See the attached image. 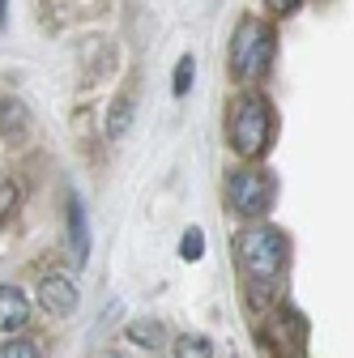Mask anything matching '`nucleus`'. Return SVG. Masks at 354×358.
<instances>
[{
  "label": "nucleus",
  "instance_id": "nucleus-7",
  "mask_svg": "<svg viewBox=\"0 0 354 358\" xmlns=\"http://www.w3.org/2000/svg\"><path fill=\"white\" fill-rule=\"evenodd\" d=\"M69 252L77 264H85V256H90V227H85V209L77 196H69Z\"/></svg>",
  "mask_w": 354,
  "mask_h": 358
},
{
  "label": "nucleus",
  "instance_id": "nucleus-10",
  "mask_svg": "<svg viewBox=\"0 0 354 358\" xmlns=\"http://www.w3.org/2000/svg\"><path fill=\"white\" fill-rule=\"evenodd\" d=\"M175 358H213V345L201 333H184L180 341H175Z\"/></svg>",
  "mask_w": 354,
  "mask_h": 358
},
{
  "label": "nucleus",
  "instance_id": "nucleus-5",
  "mask_svg": "<svg viewBox=\"0 0 354 358\" xmlns=\"http://www.w3.org/2000/svg\"><path fill=\"white\" fill-rule=\"evenodd\" d=\"M38 307L48 311V316H69V311L77 307V286L60 273H48L38 282Z\"/></svg>",
  "mask_w": 354,
  "mask_h": 358
},
{
  "label": "nucleus",
  "instance_id": "nucleus-15",
  "mask_svg": "<svg viewBox=\"0 0 354 358\" xmlns=\"http://www.w3.org/2000/svg\"><path fill=\"white\" fill-rule=\"evenodd\" d=\"M264 5H269L274 13H295V9L303 5V0H264Z\"/></svg>",
  "mask_w": 354,
  "mask_h": 358
},
{
  "label": "nucleus",
  "instance_id": "nucleus-6",
  "mask_svg": "<svg viewBox=\"0 0 354 358\" xmlns=\"http://www.w3.org/2000/svg\"><path fill=\"white\" fill-rule=\"evenodd\" d=\"M30 320V303L17 286H0V333H13V329H26Z\"/></svg>",
  "mask_w": 354,
  "mask_h": 358
},
{
  "label": "nucleus",
  "instance_id": "nucleus-16",
  "mask_svg": "<svg viewBox=\"0 0 354 358\" xmlns=\"http://www.w3.org/2000/svg\"><path fill=\"white\" fill-rule=\"evenodd\" d=\"M5 9H9V0H0V30H5Z\"/></svg>",
  "mask_w": 354,
  "mask_h": 358
},
{
  "label": "nucleus",
  "instance_id": "nucleus-12",
  "mask_svg": "<svg viewBox=\"0 0 354 358\" xmlns=\"http://www.w3.org/2000/svg\"><path fill=\"white\" fill-rule=\"evenodd\" d=\"M17 196H22L17 179H0V222H5V217L17 209Z\"/></svg>",
  "mask_w": 354,
  "mask_h": 358
},
{
  "label": "nucleus",
  "instance_id": "nucleus-1",
  "mask_svg": "<svg viewBox=\"0 0 354 358\" xmlns=\"http://www.w3.org/2000/svg\"><path fill=\"white\" fill-rule=\"evenodd\" d=\"M286 256H290V248H286V235L278 227H248L239 235V264H243V273L252 282H260V286L282 273Z\"/></svg>",
  "mask_w": 354,
  "mask_h": 358
},
{
  "label": "nucleus",
  "instance_id": "nucleus-13",
  "mask_svg": "<svg viewBox=\"0 0 354 358\" xmlns=\"http://www.w3.org/2000/svg\"><path fill=\"white\" fill-rule=\"evenodd\" d=\"M0 358H43V354H38V345H34V341H22V337H13V341H5V345H0Z\"/></svg>",
  "mask_w": 354,
  "mask_h": 358
},
{
  "label": "nucleus",
  "instance_id": "nucleus-17",
  "mask_svg": "<svg viewBox=\"0 0 354 358\" xmlns=\"http://www.w3.org/2000/svg\"><path fill=\"white\" fill-rule=\"evenodd\" d=\"M282 358H299V354H282Z\"/></svg>",
  "mask_w": 354,
  "mask_h": 358
},
{
  "label": "nucleus",
  "instance_id": "nucleus-2",
  "mask_svg": "<svg viewBox=\"0 0 354 358\" xmlns=\"http://www.w3.org/2000/svg\"><path fill=\"white\" fill-rule=\"evenodd\" d=\"M269 132H274V111L260 94H248V99L235 103V111H231V145H235V154L260 158L264 145H269Z\"/></svg>",
  "mask_w": 354,
  "mask_h": 358
},
{
  "label": "nucleus",
  "instance_id": "nucleus-11",
  "mask_svg": "<svg viewBox=\"0 0 354 358\" xmlns=\"http://www.w3.org/2000/svg\"><path fill=\"white\" fill-rule=\"evenodd\" d=\"M192 77H197V60H192V56H184L180 64H175V77H171V94H175V99H184L188 90H192Z\"/></svg>",
  "mask_w": 354,
  "mask_h": 358
},
{
  "label": "nucleus",
  "instance_id": "nucleus-3",
  "mask_svg": "<svg viewBox=\"0 0 354 358\" xmlns=\"http://www.w3.org/2000/svg\"><path fill=\"white\" fill-rule=\"evenodd\" d=\"M274 60V30L264 22H252L243 17L235 38H231V69L235 77H260Z\"/></svg>",
  "mask_w": 354,
  "mask_h": 358
},
{
  "label": "nucleus",
  "instance_id": "nucleus-8",
  "mask_svg": "<svg viewBox=\"0 0 354 358\" xmlns=\"http://www.w3.org/2000/svg\"><path fill=\"white\" fill-rule=\"evenodd\" d=\"M128 337H132V345H141V350H162V341H167V329L158 324V320H132L128 324Z\"/></svg>",
  "mask_w": 354,
  "mask_h": 358
},
{
  "label": "nucleus",
  "instance_id": "nucleus-14",
  "mask_svg": "<svg viewBox=\"0 0 354 358\" xmlns=\"http://www.w3.org/2000/svg\"><path fill=\"white\" fill-rule=\"evenodd\" d=\"M201 252H205V235L192 227V231H184V239H180V256L184 260H201Z\"/></svg>",
  "mask_w": 354,
  "mask_h": 358
},
{
  "label": "nucleus",
  "instance_id": "nucleus-4",
  "mask_svg": "<svg viewBox=\"0 0 354 358\" xmlns=\"http://www.w3.org/2000/svg\"><path fill=\"white\" fill-rule=\"evenodd\" d=\"M227 201H231L235 213L260 217L264 209L274 205V179L264 175L260 166H243V171H235V175L227 179Z\"/></svg>",
  "mask_w": 354,
  "mask_h": 358
},
{
  "label": "nucleus",
  "instance_id": "nucleus-9",
  "mask_svg": "<svg viewBox=\"0 0 354 358\" xmlns=\"http://www.w3.org/2000/svg\"><path fill=\"white\" fill-rule=\"evenodd\" d=\"M128 128H132V99L120 94V99L111 103V111H107V132H111V137H124Z\"/></svg>",
  "mask_w": 354,
  "mask_h": 358
}]
</instances>
